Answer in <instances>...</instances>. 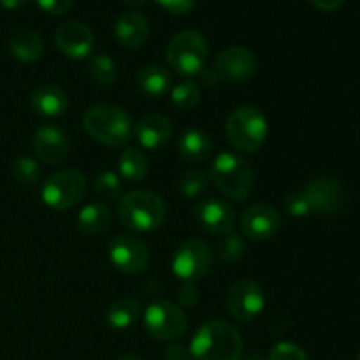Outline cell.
I'll return each instance as SVG.
<instances>
[{"mask_svg": "<svg viewBox=\"0 0 360 360\" xmlns=\"http://www.w3.org/2000/svg\"><path fill=\"white\" fill-rule=\"evenodd\" d=\"M144 326L155 340L172 341L181 338L188 329V319L179 306L169 301H158L148 306L144 313Z\"/></svg>", "mask_w": 360, "mask_h": 360, "instance_id": "8", "label": "cell"}, {"mask_svg": "<svg viewBox=\"0 0 360 360\" xmlns=\"http://www.w3.org/2000/svg\"><path fill=\"white\" fill-rule=\"evenodd\" d=\"M94 190L101 199L104 200H115L118 199L122 193V183L120 178L112 171H104L95 178Z\"/></svg>", "mask_w": 360, "mask_h": 360, "instance_id": "32", "label": "cell"}, {"mask_svg": "<svg viewBox=\"0 0 360 360\" xmlns=\"http://www.w3.org/2000/svg\"><path fill=\"white\" fill-rule=\"evenodd\" d=\"M25 2H27V0H0V6L7 11H16L20 9V7H23Z\"/></svg>", "mask_w": 360, "mask_h": 360, "instance_id": "40", "label": "cell"}, {"mask_svg": "<svg viewBox=\"0 0 360 360\" xmlns=\"http://www.w3.org/2000/svg\"><path fill=\"white\" fill-rule=\"evenodd\" d=\"M56 46L72 60L86 58L95 48V37L90 27L81 21H65L56 30Z\"/></svg>", "mask_w": 360, "mask_h": 360, "instance_id": "16", "label": "cell"}, {"mask_svg": "<svg viewBox=\"0 0 360 360\" xmlns=\"http://www.w3.org/2000/svg\"><path fill=\"white\" fill-rule=\"evenodd\" d=\"M83 127L95 141L111 148H122L132 137V120L122 108L98 104L83 116Z\"/></svg>", "mask_w": 360, "mask_h": 360, "instance_id": "3", "label": "cell"}, {"mask_svg": "<svg viewBox=\"0 0 360 360\" xmlns=\"http://www.w3.org/2000/svg\"><path fill=\"white\" fill-rule=\"evenodd\" d=\"M357 137H359V141H360V125H359V129H357Z\"/></svg>", "mask_w": 360, "mask_h": 360, "instance_id": "44", "label": "cell"}, {"mask_svg": "<svg viewBox=\"0 0 360 360\" xmlns=\"http://www.w3.org/2000/svg\"><path fill=\"white\" fill-rule=\"evenodd\" d=\"M199 290L193 287V283H183L178 288V301L183 308H193L199 302Z\"/></svg>", "mask_w": 360, "mask_h": 360, "instance_id": "36", "label": "cell"}, {"mask_svg": "<svg viewBox=\"0 0 360 360\" xmlns=\"http://www.w3.org/2000/svg\"><path fill=\"white\" fill-rule=\"evenodd\" d=\"M241 231L253 241H266L274 238L281 229V214L271 204H253L241 214Z\"/></svg>", "mask_w": 360, "mask_h": 360, "instance_id": "14", "label": "cell"}, {"mask_svg": "<svg viewBox=\"0 0 360 360\" xmlns=\"http://www.w3.org/2000/svg\"><path fill=\"white\" fill-rule=\"evenodd\" d=\"M123 4L129 7H141L146 4V0H123Z\"/></svg>", "mask_w": 360, "mask_h": 360, "instance_id": "41", "label": "cell"}, {"mask_svg": "<svg viewBox=\"0 0 360 360\" xmlns=\"http://www.w3.org/2000/svg\"><path fill=\"white\" fill-rule=\"evenodd\" d=\"M213 253L207 243L200 239L185 241L172 257V273L183 283H195L202 280L211 269Z\"/></svg>", "mask_w": 360, "mask_h": 360, "instance_id": "9", "label": "cell"}, {"mask_svg": "<svg viewBox=\"0 0 360 360\" xmlns=\"http://www.w3.org/2000/svg\"><path fill=\"white\" fill-rule=\"evenodd\" d=\"M109 260L118 271L125 274H139L146 269L150 250L141 239L134 236H116L108 248Z\"/></svg>", "mask_w": 360, "mask_h": 360, "instance_id": "13", "label": "cell"}, {"mask_svg": "<svg viewBox=\"0 0 360 360\" xmlns=\"http://www.w3.org/2000/svg\"><path fill=\"white\" fill-rule=\"evenodd\" d=\"M115 34L120 44L129 49H136L146 42L148 35H150V25H148L146 18L143 14L136 13V11H129V13H123L118 18Z\"/></svg>", "mask_w": 360, "mask_h": 360, "instance_id": "19", "label": "cell"}, {"mask_svg": "<svg viewBox=\"0 0 360 360\" xmlns=\"http://www.w3.org/2000/svg\"><path fill=\"white\" fill-rule=\"evenodd\" d=\"M118 171L125 181L139 183L148 176L150 162H148V157L143 151L137 150V148H129V150L120 155Z\"/></svg>", "mask_w": 360, "mask_h": 360, "instance_id": "26", "label": "cell"}, {"mask_svg": "<svg viewBox=\"0 0 360 360\" xmlns=\"http://www.w3.org/2000/svg\"><path fill=\"white\" fill-rule=\"evenodd\" d=\"M30 104L39 115L56 118V116H62L65 112L69 98L62 88L55 86V84H42L32 94Z\"/></svg>", "mask_w": 360, "mask_h": 360, "instance_id": "20", "label": "cell"}, {"mask_svg": "<svg viewBox=\"0 0 360 360\" xmlns=\"http://www.w3.org/2000/svg\"><path fill=\"white\" fill-rule=\"evenodd\" d=\"M164 357L165 360H190L192 354H190V348H186L185 345H171V347L165 348Z\"/></svg>", "mask_w": 360, "mask_h": 360, "instance_id": "38", "label": "cell"}, {"mask_svg": "<svg viewBox=\"0 0 360 360\" xmlns=\"http://www.w3.org/2000/svg\"><path fill=\"white\" fill-rule=\"evenodd\" d=\"M285 210H287V213L292 214V217H309L308 204H306L301 190H295V192L288 193V195L285 197Z\"/></svg>", "mask_w": 360, "mask_h": 360, "instance_id": "34", "label": "cell"}, {"mask_svg": "<svg viewBox=\"0 0 360 360\" xmlns=\"http://www.w3.org/2000/svg\"><path fill=\"white\" fill-rule=\"evenodd\" d=\"M141 315V304L137 299L134 297H123L118 299L109 306L108 313H105V320L109 326L116 330H125L132 327L137 322Z\"/></svg>", "mask_w": 360, "mask_h": 360, "instance_id": "25", "label": "cell"}, {"mask_svg": "<svg viewBox=\"0 0 360 360\" xmlns=\"http://www.w3.org/2000/svg\"><path fill=\"white\" fill-rule=\"evenodd\" d=\"M211 178L204 171H199V169H190V171L183 172L178 179V188L181 190V193L188 199H193V197L202 195L204 192L210 186Z\"/></svg>", "mask_w": 360, "mask_h": 360, "instance_id": "27", "label": "cell"}, {"mask_svg": "<svg viewBox=\"0 0 360 360\" xmlns=\"http://www.w3.org/2000/svg\"><path fill=\"white\" fill-rule=\"evenodd\" d=\"M118 70H116V63L111 56L108 55H97L91 58L90 62V77L101 86H111L116 81Z\"/></svg>", "mask_w": 360, "mask_h": 360, "instance_id": "29", "label": "cell"}, {"mask_svg": "<svg viewBox=\"0 0 360 360\" xmlns=\"http://www.w3.org/2000/svg\"><path fill=\"white\" fill-rule=\"evenodd\" d=\"M243 360H266V359H264L262 355H259V354H250V355H246V357Z\"/></svg>", "mask_w": 360, "mask_h": 360, "instance_id": "43", "label": "cell"}, {"mask_svg": "<svg viewBox=\"0 0 360 360\" xmlns=\"http://www.w3.org/2000/svg\"><path fill=\"white\" fill-rule=\"evenodd\" d=\"M116 360H143V359H139L137 355H132V354H125V355H120Z\"/></svg>", "mask_w": 360, "mask_h": 360, "instance_id": "42", "label": "cell"}, {"mask_svg": "<svg viewBox=\"0 0 360 360\" xmlns=\"http://www.w3.org/2000/svg\"><path fill=\"white\" fill-rule=\"evenodd\" d=\"M210 178L225 197L238 202L248 199L255 186V172L250 162L231 151H224L214 158Z\"/></svg>", "mask_w": 360, "mask_h": 360, "instance_id": "2", "label": "cell"}, {"mask_svg": "<svg viewBox=\"0 0 360 360\" xmlns=\"http://www.w3.org/2000/svg\"><path fill=\"white\" fill-rule=\"evenodd\" d=\"M9 49L16 60L32 63L41 58L44 44H42L41 35L35 30H32V28H18L11 35Z\"/></svg>", "mask_w": 360, "mask_h": 360, "instance_id": "22", "label": "cell"}, {"mask_svg": "<svg viewBox=\"0 0 360 360\" xmlns=\"http://www.w3.org/2000/svg\"><path fill=\"white\" fill-rule=\"evenodd\" d=\"M39 7L42 11H46L48 14L53 16H62V14L69 13L70 7H72L74 0H35Z\"/></svg>", "mask_w": 360, "mask_h": 360, "instance_id": "35", "label": "cell"}, {"mask_svg": "<svg viewBox=\"0 0 360 360\" xmlns=\"http://www.w3.org/2000/svg\"><path fill=\"white\" fill-rule=\"evenodd\" d=\"M165 11L172 14H186L195 7L197 0H157Z\"/></svg>", "mask_w": 360, "mask_h": 360, "instance_id": "37", "label": "cell"}, {"mask_svg": "<svg viewBox=\"0 0 360 360\" xmlns=\"http://www.w3.org/2000/svg\"><path fill=\"white\" fill-rule=\"evenodd\" d=\"M225 132L232 146L241 153H255L267 139V120L252 105L234 109L225 123Z\"/></svg>", "mask_w": 360, "mask_h": 360, "instance_id": "5", "label": "cell"}, {"mask_svg": "<svg viewBox=\"0 0 360 360\" xmlns=\"http://www.w3.org/2000/svg\"><path fill=\"white\" fill-rule=\"evenodd\" d=\"M257 67H259V63H257L255 55L250 49L243 48V46H231V48L218 53L211 70L218 81L239 84L250 79L257 72Z\"/></svg>", "mask_w": 360, "mask_h": 360, "instance_id": "11", "label": "cell"}, {"mask_svg": "<svg viewBox=\"0 0 360 360\" xmlns=\"http://www.w3.org/2000/svg\"><path fill=\"white\" fill-rule=\"evenodd\" d=\"M210 46L197 30L178 32L167 44V62L183 76H195L204 70Z\"/></svg>", "mask_w": 360, "mask_h": 360, "instance_id": "6", "label": "cell"}, {"mask_svg": "<svg viewBox=\"0 0 360 360\" xmlns=\"http://www.w3.org/2000/svg\"><path fill=\"white\" fill-rule=\"evenodd\" d=\"M301 193L308 204L309 214H333L343 207L345 188L336 178L320 176L301 186Z\"/></svg>", "mask_w": 360, "mask_h": 360, "instance_id": "10", "label": "cell"}, {"mask_svg": "<svg viewBox=\"0 0 360 360\" xmlns=\"http://www.w3.org/2000/svg\"><path fill=\"white\" fill-rule=\"evenodd\" d=\"M245 239L239 234H236V232H229V234H225L224 239L218 243L217 255L218 259H220V262L232 266V264L241 260V257L245 255Z\"/></svg>", "mask_w": 360, "mask_h": 360, "instance_id": "28", "label": "cell"}, {"mask_svg": "<svg viewBox=\"0 0 360 360\" xmlns=\"http://www.w3.org/2000/svg\"><path fill=\"white\" fill-rule=\"evenodd\" d=\"M11 176L20 185H35L41 179V169L34 158L20 157L11 165Z\"/></svg>", "mask_w": 360, "mask_h": 360, "instance_id": "31", "label": "cell"}, {"mask_svg": "<svg viewBox=\"0 0 360 360\" xmlns=\"http://www.w3.org/2000/svg\"><path fill=\"white\" fill-rule=\"evenodd\" d=\"M267 360H309L308 354L299 345L290 341H280L269 352Z\"/></svg>", "mask_w": 360, "mask_h": 360, "instance_id": "33", "label": "cell"}, {"mask_svg": "<svg viewBox=\"0 0 360 360\" xmlns=\"http://www.w3.org/2000/svg\"><path fill=\"white\" fill-rule=\"evenodd\" d=\"M86 192V178L76 169H63L49 176L42 185V200L55 211L76 206Z\"/></svg>", "mask_w": 360, "mask_h": 360, "instance_id": "7", "label": "cell"}, {"mask_svg": "<svg viewBox=\"0 0 360 360\" xmlns=\"http://www.w3.org/2000/svg\"><path fill=\"white\" fill-rule=\"evenodd\" d=\"M77 229L86 236L104 234L112 224V213L109 206L102 202H91L81 207L76 217Z\"/></svg>", "mask_w": 360, "mask_h": 360, "instance_id": "21", "label": "cell"}, {"mask_svg": "<svg viewBox=\"0 0 360 360\" xmlns=\"http://www.w3.org/2000/svg\"><path fill=\"white\" fill-rule=\"evenodd\" d=\"M266 306V295L259 283L253 280H239L229 288L227 308L232 319L238 322H252L262 313Z\"/></svg>", "mask_w": 360, "mask_h": 360, "instance_id": "12", "label": "cell"}, {"mask_svg": "<svg viewBox=\"0 0 360 360\" xmlns=\"http://www.w3.org/2000/svg\"><path fill=\"white\" fill-rule=\"evenodd\" d=\"M357 360H360V350H359V355H357Z\"/></svg>", "mask_w": 360, "mask_h": 360, "instance_id": "45", "label": "cell"}, {"mask_svg": "<svg viewBox=\"0 0 360 360\" xmlns=\"http://www.w3.org/2000/svg\"><path fill=\"white\" fill-rule=\"evenodd\" d=\"M172 132H174V127H172L171 120L158 112L146 115L139 120L136 127L137 141L146 150H158L167 144L172 137Z\"/></svg>", "mask_w": 360, "mask_h": 360, "instance_id": "18", "label": "cell"}, {"mask_svg": "<svg viewBox=\"0 0 360 360\" xmlns=\"http://www.w3.org/2000/svg\"><path fill=\"white\" fill-rule=\"evenodd\" d=\"M320 11H326V13H330V11L340 9L345 4V0H311Z\"/></svg>", "mask_w": 360, "mask_h": 360, "instance_id": "39", "label": "cell"}, {"mask_svg": "<svg viewBox=\"0 0 360 360\" xmlns=\"http://www.w3.org/2000/svg\"><path fill=\"white\" fill-rule=\"evenodd\" d=\"M193 218L202 231L214 236H225L234 227V210L231 204L217 197L200 200L193 210Z\"/></svg>", "mask_w": 360, "mask_h": 360, "instance_id": "15", "label": "cell"}, {"mask_svg": "<svg viewBox=\"0 0 360 360\" xmlns=\"http://www.w3.org/2000/svg\"><path fill=\"white\" fill-rule=\"evenodd\" d=\"M171 101L179 111H190L200 102V88L193 81H181L172 90Z\"/></svg>", "mask_w": 360, "mask_h": 360, "instance_id": "30", "label": "cell"}, {"mask_svg": "<svg viewBox=\"0 0 360 360\" xmlns=\"http://www.w3.org/2000/svg\"><path fill=\"white\" fill-rule=\"evenodd\" d=\"M165 217L164 199L150 190H136L120 200L118 218L130 231L151 232L164 224Z\"/></svg>", "mask_w": 360, "mask_h": 360, "instance_id": "4", "label": "cell"}, {"mask_svg": "<svg viewBox=\"0 0 360 360\" xmlns=\"http://www.w3.org/2000/svg\"><path fill=\"white\" fill-rule=\"evenodd\" d=\"M137 86L148 97L158 98L171 88V74L162 65H146L137 74Z\"/></svg>", "mask_w": 360, "mask_h": 360, "instance_id": "24", "label": "cell"}, {"mask_svg": "<svg viewBox=\"0 0 360 360\" xmlns=\"http://www.w3.org/2000/svg\"><path fill=\"white\" fill-rule=\"evenodd\" d=\"M34 150L46 164H62L69 155V139L55 125H41L34 132Z\"/></svg>", "mask_w": 360, "mask_h": 360, "instance_id": "17", "label": "cell"}, {"mask_svg": "<svg viewBox=\"0 0 360 360\" xmlns=\"http://www.w3.org/2000/svg\"><path fill=\"white\" fill-rule=\"evenodd\" d=\"M179 155L185 158L186 162L192 164H199L204 162L211 155L213 150V143H211L210 134H206L200 129H188L181 134L178 141Z\"/></svg>", "mask_w": 360, "mask_h": 360, "instance_id": "23", "label": "cell"}, {"mask_svg": "<svg viewBox=\"0 0 360 360\" xmlns=\"http://www.w3.org/2000/svg\"><path fill=\"white\" fill-rule=\"evenodd\" d=\"M245 343L232 323L211 320L204 323L190 343V354L195 360H239Z\"/></svg>", "mask_w": 360, "mask_h": 360, "instance_id": "1", "label": "cell"}]
</instances>
